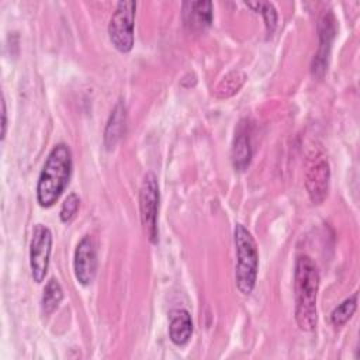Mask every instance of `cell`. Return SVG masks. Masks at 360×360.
I'll return each instance as SVG.
<instances>
[{"mask_svg":"<svg viewBox=\"0 0 360 360\" xmlns=\"http://www.w3.org/2000/svg\"><path fill=\"white\" fill-rule=\"evenodd\" d=\"M319 288V273L314 260L307 256H298L294 271L295 295V321L301 330L311 332L318 322L316 295Z\"/></svg>","mask_w":360,"mask_h":360,"instance_id":"6da1fadb","label":"cell"},{"mask_svg":"<svg viewBox=\"0 0 360 360\" xmlns=\"http://www.w3.org/2000/svg\"><path fill=\"white\" fill-rule=\"evenodd\" d=\"M72 167L73 160L69 146L66 143L55 145L51 149L38 177L37 200L41 207L49 208L59 200L69 184Z\"/></svg>","mask_w":360,"mask_h":360,"instance_id":"7a4b0ae2","label":"cell"},{"mask_svg":"<svg viewBox=\"0 0 360 360\" xmlns=\"http://www.w3.org/2000/svg\"><path fill=\"white\" fill-rule=\"evenodd\" d=\"M233 240L236 249V267H235V280L238 290L249 295L256 284L257 270H259V252L256 242L242 224L235 225Z\"/></svg>","mask_w":360,"mask_h":360,"instance_id":"3957f363","label":"cell"},{"mask_svg":"<svg viewBox=\"0 0 360 360\" xmlns=\"http://www.w3.org/2000/svg\"><path fill=\"white\" fill-rule=\"evenodd\" d=\"M159 183L155 173L148 172L142 180L139 190V211L141 222L145 231L146 238L150 243H158L159 240V228H158V215H159Z\"/></svg>","mask_w":360,"mask_h":360,"instance_id":"277c9868","label":"cell"},{"mask_svg":"<svg viewBox=\"0 0 360 360\" xmlns=\"http://www.w3.org/2000/svg\"><path fill=\"white\" fill-rule=\"evenodd\" d=\"M135 1H120L110 18L108 37L111 44L122 53H127L134 46V21Z\"/></svg>","mask_w":360,"mask_h":360,"instance_id":"5b68a950","label":"cell"},{"mask_svg":"<svg viewBox=\"0 0 360 360\" xmlns=\"http://www.w3.org/2000/svg\"><path fill=\"white\" fill-rule=\"evenodd\" d=\"M52 252V232L48 226L37 224L32 231L30 243V267L35 283L44 281Z\"/></svg>","mask_w":360,"mask_h":360,"instance_id":"8992f818","label":"cell"},{"mask_svg":"<svg viewBox=\"0 0 360 360\" xmlns=\"http://www.w3.org/2000/svg\"><path fill=\"white\" fill-rule=\"evenodd\" d=\"M318 35H319V46L311 63V73L315 79L321 80L326 73L330 48L336 35V20L330 10L323 13V15L321 17L318 24Z\"/></svg>","mask_w":360,"mask_h":360,"instance_id":"52a82bcc","label":"cell"},{"mask_svg":"<svg viewBox=\"0 0 360 360\" xmlns=\"http://www.w3.org/2000/svg\"><path fill=\"white\" fill-rule=\"evenodd\" d=\"M73 269L76 280L83 284L89 285L97 273V248L90 235H86L80 239L75 250L73 259Z\"/></svg>","mask_w":360,"mask_h":360,"instance_id":"ba28073f","label":"cell"},{"mask_svg":"<svg viewBox=\"0 0 360 360\" xmlns=\"http://www.w3.org/2000/svg\"><path fill=\"white\" fill-rule=\"evenodd\" d=\"M330 180V169L326 159H318L309 166L305 177V187L314 204H322L328 195Z\"/></svg>","mask_w":360,"mask_h":360,"instance_id":"9c48e42d","label":"cell"},{"mask_svg":"<svg viewBox=\"0 0 360 360\" xmlns=\"http://www.w3.org/2000/svg\"><path fill=\"white\" fill-rule=\"evenodd\" d=\"M231 159H232L233 167L239 172L245 170L252 160V145H250L249 125L246 121H240L236 128L232 149H231Z\"/></svg>","mask_w":360,"mask_h":360,"instance_id":"30bf717a","label":"cell"},{"mask_svg":"<svg viewBox=\"0 0 360 360\" xmlns=\"http://www.w3.org/2000/svg\"><path fill=\"white\" fill-rule=\"evenodd\" d=\"M183 20L191 30H204L212 22L211 1H186L183 3Z\"/></svg>","mask_w":360,"mask_h":360,"instance_id":"8fae6325","label":"cell"},{"mask_svg":"<svg viewBox=\"0 0 360 360\" xmlns=\"http://www.w3.org/2000/svg\"><path fill=\"white\" fill-rule=\"evenodd\" d=\"M193 333L191 315L186 309L173 311L169 323V336L176 346H184Z\"/></svg>","mask_w":360,"mask_h":360,"instance_id":"7c38bea8","label":"cell"},{"mask_svg":"<svg viewBox=\"0 0 360 360\" xmlns=\"http://www.w3.org/2000/svg\"><path fill=\"white\" fill-rule=\"evenodd\" d=\"M125 127V107L122 103H118L110 114L107 121V127L104 131V145L107 149H112L120 138L122 136V131Z\"/></svg>","mask_w":360,"mask_h":360,"instance_id":"4fadbf2b","label":"cell"},{"mask_svg":"<svg viewBox=\"0 0 360 360\" xmlns=\"http://www.w3.org/2000/svg\"><path fill=\"white\" fill-rule=\"evenodd\" d=\"M246 82V75L242 70H232L221 79V82L214 89L217 98H228L236 94Z\"/></svg>","mask_w":360,"mask_h":360,"instance_id":"5bb4252c","label":"cell"},{"mask_svg":"<svg viewBox=\"0 0 360 360\" xmlns=\"http://www.w3.org/2000/svg\"><path fill=\"white\" fill-rule=\"evenodd\" d=\"M63 300V290L62 285L59 284V281L56 278H51L44 288V294H42V311L45 315L52 314L60 304V301Z\"/></svg>","mask_w":360,"mask_h":360,"instance_id":"9a60e30c","label":"cell"},{"mask_svg":"<svg viewBox=\"0 0 360 360\" xmlns=\"http://www.w3.org/2000/svg\"><path fill=\"white\" fill-rule=\"evenodd\" d=\"M249 8H252L255 13H260L264 20V27H266V34L270 37L277 25V11L273 6V3L269 1H248L245 3Z\"/></svg>","mask_w":360,"mask_h":360,"instance_id":"2e32d148","label":"cell"},{"mask_svg":"<svg viewBox=\"0 0 360 360\" xmlns=\"http://www.w3.org/2000/svg\"><path fill=\"white\" fill-rule=\"evenodd\" d=\"M357 308V292L340 302L330 314V322L333 326H343L354 314Z\"/></svg>","mask_w":360,"mask_h":360,"instance_id":"e0dca14e","label":"cell"},{"mask_svg":"<svg viewBox=\"0 0 360 360\" xmlns=\"http://www.w3.org/2000/svg\"><path fill=\"white\" fill-rule=\"evenodd\" d=\"M79 207H80V198H79V195L75 194V193H70V194L65 198V201L62 202L60 212H59L60 221H62V222H66V224L70 222V221L76 217V214H77V211H79Z\"/></svg>","mask_w":360,"mask_h":360,"instance_id":"ac0fdd59","label":"cell"},{"mask_svg":"<svg viewBox=\"0 0 360 360\" xmlns=\"http://www.w3.org/2000/svg\"><path fill=\"white\" fill-rule=\"evenodd\" d=\"M7 131V111H6V103L1 100V139L6 138Z\"/></svg>","mask_w":360,"mask_h":360,"instance_id":"d6986e66","label":"cell"}]
</instances>
